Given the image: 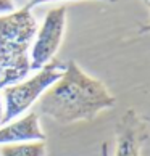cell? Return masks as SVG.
Returning <instances> with one entry per match:
<instances>
[{"label":"cell","instance_id":"1","mask_svg":"<svg viewBox=\"0 0 150 156\" xmlns=\"http://www.w3.org/2000/svg\"><path fill=\"white\" fill-rule=\"evenodd\" d=\"M116 100L102 80L87 76L74 60L66 63L63 76L39 98V111L60 124L92 121Z\"/></svg>","mask_w":150,"mask_h":156},{"label":"cell","instance_id":"2","mask_svg":"<svg viewBox=\"0 0 150 156\" xmlns=\"http://www.w3.org/2000/svg\"><path fill=\"white\" fill-rule=\"evenodd\" d=\"M29 5L0 16V90L24 80L31 71L29 45L37 24Z\"/></svg>","mask_w":150,"mask_h":156},{"label":"cell","instance_id":"3","mask_svg":"<svg viewBox=\"0 0 150 156\" xmlns=\"http://www.w3.org/2000/svg\"><path fill=\"white\" fill-rule=\"evenodd\" d=\"M65 68H66V63L60 60H52L44 68L39 69L36 76L5 87L3 89L5 111H3L2 121H0V126L11 122L20 114L24 113L27 108H31L40 98V95L63 76Z\"/></svg>","mask_w":150,"mask_h":156},{"label":"cell","instance_id":"4","mask_svg":"<svg viewBox=\"0 0 150 156\" xmlns=\"http://www.w3.org/2000/svg\"><path fill=\"white\" fill-rule=\"evenodd\" d=\"M65 23H66V7L52 8L42 23V26L36 32V42L31 51V71L40 69L53 60L55 53L60 48L63 34H65Z\"/></svg>","mask_w":150,"mask_h":156},{"label":"cell","instance_id":"5","mask_svg":"<svg viewBox=\"0 0 150 156\" xmlns=\"http://www.w3.org/2000/svg\"><path fill=\"white\" fill-rule=\"evenodd\" d=\"M144 119L134 109H128L116 124V151L115 156H141L142 143L147 140Z\"/></svg>","mask_w":150,"mask_h":156},{"label":"cell","instance_id":"6","mask_svg":"<svg viewBox=\"0 0 150 156\" xmlns=\"http://www.w3.org/2000/svg\"><path fill=\"white\" fill-rule=\"evenodd\" d=\"M26 142H45V134L39 126L37 113H29L0 127V145Z\"/></svg>","mask_w":150,"mask_h":156},{"label":"cell","instance_id":"7","mask_svg":"<svg viewBox=\"0 0 150 156\" xmlns=\"http://www.w3.org/2000/svg\"><path fill=\"white\" fill-rule=\"evenodd\" d=\"M2 156H45V142H26L3 145Z\"/></svg>","mask_w":150,"mask_h":156},{"label":"cell","instance_id":"8","mask_svg":"<svg viewBox=\"0 0 150 156\" xmlns=\"http://www.w3.org/2000/svg\"><path fill=\"white\" fill-rule=\"evenodd\" d=\"M15 11V2L13 0H0V16L13 13Z\"/></svg>","mask_w":150,"mask_h":156},{"label":"cell","instance_id":"9","mask_svg":"<svg viewBox=\"0 0 150 156\" xmlns=\"http://www.w3.org/2000/svg\"><path fill=\"white\" fill-rule=\"evenodd\" d=\"M44 2H55V0H27V5H29L31 8H34L36 5H39V3H44ZM105 2H116V0H105Z\"/></svg>","mask_w":150,"mask_h":156},{"label":"cell","instance_id":"10","mask_svg":"<svg viewBox=\"0 0 150 156\" xmlns=\"http://www.w3.org/2000/svg\"><path fill=\"white\" fill-rule=\"evenodd\" d=\"M145 5L150 8V2H148V3H145ZM145 32H150V23H148L147 26H142L141 29H139V34H145Z\"/></svg>","mask_w":150,"mask_h":156},{"label":"cell","instance_id":"11","mask_svg":"<svg viewBox=\"0 0 150 156\" xmlns=\"http://www.w3.org/2000/svg\"><path fill=\"white\" fill-rule=\"evenodd\" d=\"M102 156H108V145H107V143H103V145H102Z\"/></svg>","mask_w":150,"mask_h":156},{"label":"cell","instance_id":"12","mask_svg":"<svg viewBox=\"0 0 150 156\" xmlns=\"http://www.w3.org/2000/svg\"><path fill=\"white\" fill-rule=\"evenodd\" d=\"M3 116V105H2V95H0V121H2Z\"/></svg>","mask_w":150,"mask_h":156},{"label":"cell","instance_id":"13","mask_svg":"<svg viewBox=\"0 0 150 156\" xmlns=\"http://www.w3.org/2000/svg\"><path fill=\"white\" fill-rule=\"evenodd\" d=\"M142 119H144V122H148V124H150V118H148V116H145V118H142Z\"/></svg>","mask_w":150,"mask_h":156},{"label":"cell","instance_id":"14","mask_svg":"<svg viewBox=\"0 0 150 156\" xmlns=\"http://www.w3.org/2000/svg\"><path fill=\"white\" fill-rule=\"evenodd\" d=\"M142 2H145V3H148V2H150V0H142Z\"/></svg>","mask_w":150,"mask_h":156}]
</instances>
